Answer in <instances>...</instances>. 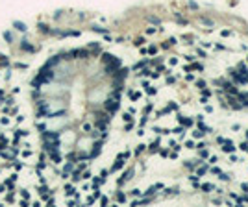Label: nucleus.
Returning <instances> with one entry per match:
<instances>
[{
    "instance_id": "f257e3e1",
    "label": "nucleus",
    "mask_w": 248,
    "mask_h": 207,
    "mask_svg": "<svg viewBox=\"0 0 248 207\" xmlns=\"http://www.w3.org/2000/svg\"><path fill=\"white\" fill-rule=\"evenodd\" d=\"M224 150H226V152H231V150H233V144H231V143H226Z\"/></svg>"
}]
</instances>
